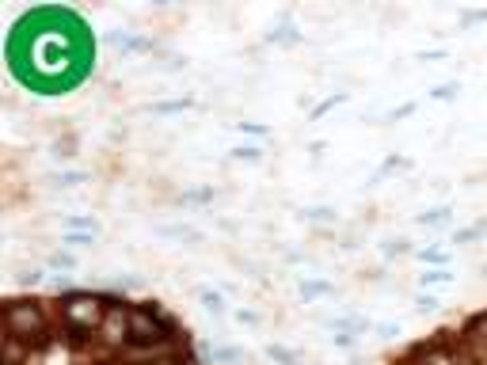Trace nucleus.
<instances>
[{
  "instance_id": "1",
  "label": "nucleus",
  "mask_w": 487,
  "mask_h": 365,
  "mask_svg": "<svg viewBox=\"0 0 487 365\" xmlns=\"http://www.w3.org/2000/svg\"><path fill=\"white\" fill-rule=\"evenodd\" d=\"M419 282H423V285H434V290H446V285H453V274H449V270H426Z\"/></svg>"
},
{
  "instance_id": "2",
  "label": "nucleus",
  "mask_w": 487,
  "mask_h": 365,
  "mask_svg": "<svg viewBox=\"0 0 487 365\" xmlns=\"http://www.w3.org/2000/svg\"><path fill=\"white\" fill-rule=\"evenodd\" d=\"M198 297H202V305L209 308V312H221V308H225V301H221V293H209V290H202Z\"/></svg>"
},
{
  "instance_id": "3",
  "label": "nucleus",
  "mask_w": 487,
  "mask_h": 365,
  "mask_svg": "<svg viewBox=\"0 0 487 365\" xmlns=\"http://www.w3.org/2000/svg\"><path fill=\"white\" fill-rule=\"evenodd\" d=\"M446 221H449L446 209H434V213H426V217H423V225H446Z\"/></svg>"
},
{
  "instance_id": "4",
  "label": "nucleus",
  "mask_w": 487,
  "mask_h": 365,
  "mask_svg": "<svg viewBox=\"0 0 487 365\" xmlns=\"http://www.w3.org/2000/svg\"><path fill=\"white\" fill-rule=\"evenodd\" d=\"M419 308H423V312H434L438 301H434V297H419Z\"/></svg>"
}]
</instances>
